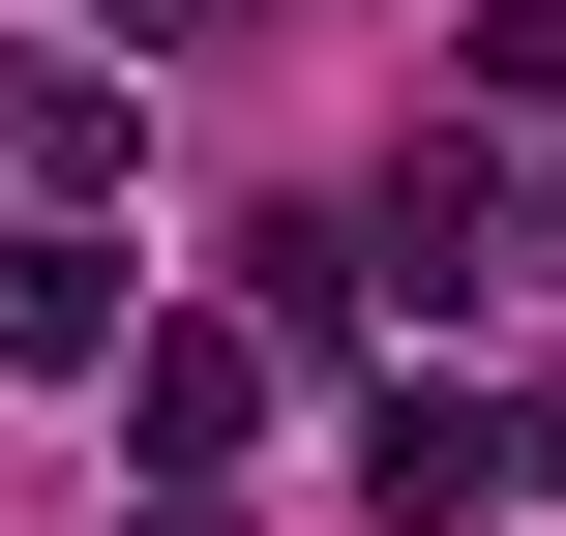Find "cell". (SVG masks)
<instances>
[{"instance_id": "3", "label": "cell", "mask_w": 566, "mask_h": 536, "mask_svg": "<svg viewBox=\"0 0 566 536\" xmlns=\"http://www.w3.org/2000/svg\"><path fill=\"white\" fill-rule=\"evenodd\" d=\"M478 90H507V119H566V0H478Z\"/></svg>"}, {"instance_id": "2", "label": "cell", "mask_w": 566, "mask_h": 536, "mask_svg": "<svg viewBox=\"0 0 566 536\" xmlns=\"http://www.w3.org/2000/svg\"><path fill=\"white\" fill-rule=\"evenodd\" d=\"M0 358H30V388H119V358H149V298H119L90 209H0Z\"/></svg>"}, {"instance_id": "1", "label": "cell", "mask_w": 566, "mask_h": 536, "mask_svg": "<svg viewBox=\"0 0 566 536\" xmlns=\"http://www.w3.org/2000/svg\"><path fill=\"white\" fill-rule=\"evenodd\" d=\"M239 418H269V328H149L119 358V477L149 507H239Z\"/></svg>"}]
</instances>
